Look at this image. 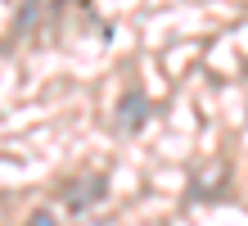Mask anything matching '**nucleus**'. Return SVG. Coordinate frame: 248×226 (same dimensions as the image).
I'll list each match as a JSON object with an SVG mask.
<instances>
[{"label":"nucleus","mask_w":248,"mask_h":226,"mask_svg":"<svg viewBox=\"0 0 248 226\" xmlns=\"http://www.w3.org/2000/svg\"><path fill=\"white\" fill-rule=\"evenodd\" d=\"M122 122H131V127L144 122V100H140V95H126V100H122Z\"/></svg>","instance_id":"f257e3e1"},{"label":"nucleus","mask_w":248,"mask_h":226,"mask_svg":"<svg viewBox=\"0 0 248 226\" xmlns=\"http://www.w3.org/2000/svg\"><path fill=\"white\" fill-rule=\"evenodd\" d=\"M27 226H59V222H54V213H46V208H36V213L27 217Z\"/></svg>","instance_id":"f03ea898"}]
</instances>
